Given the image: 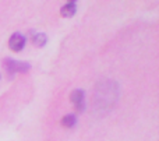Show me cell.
Masks as SVG:
<instances>
[{"label": "cell", "instance_id": "ba28073f", "mask_svg": "<svg viewBox=\"0 0 159 141\" xmlns=\"http://www.w3.org/2000/svg\"><path fill=\"white\" fill-rule=\"evenodd\" d=\"M75 2V0H69V3H74Z\"/></svg>", "mask_w": 159, "mask_h": 141}, {"label": "cell", "instance_id": "8992f818", "mask_svg": "<svg viewBox=\"0 0 159 141\" xmlns=\"http://www.w3.org/2000/svg\"><path fill=\"white\" fill-rule=\"evenodd\" d=\"M31 38H32L34 45H35V46H39V48L45 46L48 42V36L42 32H32L31 34Z\"/></svg>", "mask_w": 159, "mask_h": 141}, {"label": "cell", "instance_id": "6da1fadb", "mask_svg": "<svg viewBox=\"0 0 159 141\" xmlns=\"http://www.w3.org/2000/svg\"><path fill=\"white\" fill-rule=\"evenodd\" d=\"M119 99V84L112 80H102L93 92V111L96 115H106Z\"/></svg>", "mask_w": 159, "mask_h": 141}, {"label": "cell", "instance_id": "52a82bcc", "mask_svg": "<svg viewBox=\"0 0 159 141\" xmlns=\"http://www.w3.org/2000/svg\"><path fill=\"white\" fill-rule=\"evenodd\" d=\"M75 123H77V117H75L74 115H66V116H63V119H61V125L67 129L74 127Z\"/></svg>", "mask_w": 159, "mask_h": 141}, {"label": "cell", "instance_id": "5b68a950", "mask_svg": "<svg viewBox=\"0 0 159 141\" xmlns=\"http://www.w3.org/2000/svg\"><path fill=\"white\" fill-rule=\"evenodd\" d=\"M75 11H77V6H75V3H67V4H64L63 7L60 8L61 17H66V18L73 17L75 14Z\"/></svg>", "mask_w": 159, "mask_h": 141}, {"label": "cell", "instance_id": "7a4b0ae2", "mask_svg": "<svg viewBox=\"0 0 159 141\" xmlns=\"http://www.w3.org/2000/svg\"><path fill=\"white\" fill-rule=\"evenodd\" d=\"M4 69L8 75H16L18 73H27L31 69V66L24 61L13 60V59H6L4 60Z\"/></svg>", "mask_w": 159, "mask_h": 141}, {"label": "cell", "instance_id": "277c9868", "mask_svg": "<svg viewBox=\"0 0 159 141\" xmlns=\"http://www.w3.org/2000/svg\"><path fill=\"white\" fill-rule=\"evenodd\" d=\"M8 46L13 52H21L25 46V36L21 34H14L10 36V41H8Z\"/></svg>", "mask_w": 159, "mask_h": 141}, {"label": "cell", "instance_id": "3957f363", "mask_svg": "<svg viewBox=\"0 0 159 141\" xmlns=\"http://www.w3.org/2000/svg\"><path fill=\"white\" fill-rule=\"evenodd\" d=\"M70 101H71L73 106L77 112L85 111V94L82 89H74L70 95Z\"/></svg>", "mask_w": 159, "mask_h": 141}]
</instances>
